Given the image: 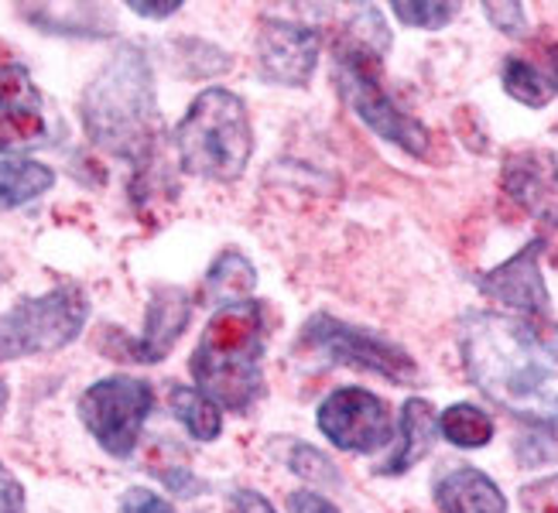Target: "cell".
Wrapping results in <instances>:
<instances>
[{
	"label": "cell",
	"instance_id": "18",
	"mask_svg": "<svg viewBox=\"0 0 558 513\" xmlns=\"http://www.w3.org/2000/svg\"><path fill=\"white\" fill-rule=\"evenodd\" d=\"M56 185V171L32 158H0V209L35 203Z\"/></svg>",
	"mask_w": 558,
	"mask_h": 513
},
{
	"label": "cell",
	"instance_id": "26",
	"mask_svg": "<svg viewBox=\"0 0 558 513\" xmlns=\"http://www.w3.org/2000/svg\"><path fill=\"white\" fill-rule=\"evenodd\" d=\"M120 510H124V513H175V506L168 503L165 497H158L151 490H141V486H134V490L124 493Z\"/></svg>",
	"mask_w": 558,
	"mask_h": 513
},
{
	"label": "cell",
	"instance_id": "27",
	"mask_svg": "<svg viewBox=\"0 0 558 513\" xmlns=\"http://www.w3.org/2000/svg\"><path fill=\"white\" fill-rule=\"evenodd\" d=\"M0 513H28V503H24V486L17 483V476L0 462Z\"/></svg>",
	"mask_w": 558,
	"mask_h": 513
},
{
	"label": "cell",
	"instance_id": "2",
	"mask_svg": "<svg viewBox=\"0 0 558 513\" xmlns=\"http://www.w3.org/2000/svg\"><path fill=\"white\" fill-rule=\"evenodd\" d=\"M80 117L96 148L128 158L137 168L151 161L161 137V117L155 72L137 45H120L96 72L80 100Z\"/></svg>",
	"mask_w": 558,
	"mask_h": 513
},
{
	"label": "cell",
	"instance_id": "29",
	"mask_svg": "<svg viewBox=\"0 0 558 513\" xmlns=\"http://www.w3.org/2000/svg\"><path fill=\"white\" fill-rule=\"evenodd\" d=\"M288 510H291V513H339L326 497L308 493V490L291 493V497H288Z\"/></svg>",
	"mask_w": 558,
	"mask_h": 513
},
{
	"label": "cell",
	"instance_id": "10",
	"mask_svg": "<svg viewBox=\"0 0 558 513\" xmlns=\"http://www.w3.org/2000/svg\"><path fill=\"white\" fill-rule=\"evenodd\" d=\"M319 65V35L305 24L268 17L257 32V72L275 86H305Z\"/></svg>",
	"mask_w": 558,
	"mask_h": 513
},
{
	"label": "cell",
	"instance_id": "22",
	"mask_svg": "<svg viewBox=\"0 0 558 513\" xmlns=\"http://www.w3.org/2000/svg\"><path fill=\"white\" fill-rule=\"evenodd\" d=\"M459 14L456 4H428V0H398L395 17L408 28H422V32H439Z\"/></svg>",
	"mask_w": 558,
	"mask_h": 513
},
{
	"label": "cell",
	"instance_id": "16",
	"mask_svg": "<svg viewBox=\"0 0 558 513\" xmlns=\"http://www.w3.org/2000/svg\"><path fill=\"white\" fill-rule=\"evenodd\" d=\"M439 414L435 407L422 398H408L404 407H401V435H398V445L395 452L380 462L384 476H401L408 469H415L418 462L432 452L435 438H439Z\"/></svg>",
	"mask_w": 558,
	"mask_h": 513
},
{
	"label": "cell",
	"instance_id": "28",
	"mask_svg": "<svg viewBox=\"0 0 558 513\" xmlns=\"http://www.w3.org/2000/svg\"><path fill=\"white\" fill-rule=\"evenodd\" d=\"M137 17H148V21H161V17H172L182 11V0H131L128 4Z\"/></svg>",
	"mask_w": 558,
	"mask_h": 513
},
{
	"label": "cell",
	"instance_id": "23",
	"mask_svg": "<svg viewBox=\"0 0 558 513\" xmlns=\"http://www.w3.org/2000/svg\"><path fill=\"white\" fill-rule=\"evenodd\" d=\"M288 466L295 476L308 479V483H336V466L312 445H295L288 455Z\"/></svg>",
	"mask_w": 558,
	"mask_h": 513
},
{
	"label": "cell",
	"instance_id": "6",
	"mask_svg": "<svg viewBox=\"0 0 558 513\" xmlns=\"http://www.w3.org/2000/svg\"><path fill=\"white\" fill-rule=\"evenodd\" d=\"M89 319V298L80 284H59L35 298H21L0 315V363L59 353L76 342Z\"/></svg>",
	"mask_w": 558,
	"mask_h": 513
},
{
	"label": "cell",
	"instance_id": "31",
	"mask_svg": "<svg viewBox=\"0 0 558 513\" xmlns=\"http://www.w3.org/2000/svg\"><path fill=\"white\" fill-rule=\"evenodd\" d=\"M8 401H11V394H8V383L0 380V418H4V411H8Z\"/></svg>",
	"mask_w": 558,
	"mask_h": 513
},
{
	"label": "cell",
	"instance_id": "3",
	"mask_svg": "<svg viewBox=\"0 0 558 513\" xmlns=\"http://www.w3.org/2000/svg\"><path fill=\"white\" fill-rule=\"evenodd\" d=\"M192 380L203 394L227 411L247 414L264 394V308L236 302L216 308L199 346L189 359Z\"/></svg>",
	"mask_w": 558,
	"mask_h": 513
},
{
	"label": "cell",
	"instance_id": "20",
	"mask_svg": "<svg viewBox=\"0 0 558 513\" xmlns=\"http://www.w3.org/2000/svg\"><path fill=\"white\" fill-rule=\"evenodd\" d=\"M500 80L507 96H514L518 103L531 107V110H542L551 103V96L558 93V80L555 72H545L542 65H535L531 59L511 56L500 69Z\"/></svg>",
	"mask_w": 558,
	"mask_h": 513
},
{
	"label": "cell",
	"instance_id": "12",
	"mask_svg": "<svg viewBox=\"0 0 558 513\" xmlns=\"http://www.w3.org/2000/svg\"><path fill=\"white\" fill-rule=\"evenodd\" d=\"M542 251H545V240H531L511 260H504L490 274H483L480 291L487 298H494L497 305L511 308V315L545 319L551 298L542 278Z\"/></svg>",
	"mask_w": 558,
	"mask_h": 513
},
{
	"label": "cell",
	"instance_id": "15",
	"mask_svg": "<svg viewBox=\"0 0 558 513\" xmlns=\"http://www.w3.org/2000/svg\"><path fill=\"white\" fill-rule=\"evenodd\" d=\"M442 513H507L500 486L476 466H449L432 486Z\"/></svg>",
	"mask_w": 558,
	"mask_h": 513
},
{
	"label": "cell",
	"instance_id": "7",
	"mask_svg": "<svg viewBox=\"0 0 558 513\" xmlns=\"http://www.w3.org/2000/svg\"><path fill=\"white\" fill-rule=\"evenodd\" d=\"M151 407H155L151 383L137 380V377H124V374L89 383L76 404L86 431L113 459L134 455V449L141 442V431L148 425Z\"/></svg>",
	"mask_w": 558,
	"mask_h": 513
},
{
	"label": "cell",
	"instance_id": "17",
	"mask_svg": "<svg viewBox=\"0 0 558 513\" xmlns=\"http://www.w3.org/2000/svg\"><path fill=\"white\" fill-rule=\"evenodd\" d=\"M254 288H257L254 264L240 251H223L203 278V302H209L216 308H227L236 302H247Z\"/></svg>",
	"mask_w": 558,
	"mask_h": 513
},
{
	"label": "cell",
	"instance_id": "30",
	"mask_svg": "<svg viewBox=\"0 0 558 513\" xmlns=\"http://www.w3.org/2000/svg\"><path fill=\"white\" fill-rule=\"evenodd\" d=\"M233 503H236V513H278L268 500H264L260 493H254V490H240L233 497Z\"/></svg>",
	"mask_w": 558,
	"mask_h": 513
},
{
	"label": "cell",
	"instance_id": "8",
	"mask_svg": "<svg viewBox=\"0 0 558 513\" xmlns=\"http://www.w3.org/2000/svg\"><path fill=\"white\" fill-rule=\"evenodd\" d=\"M302 346H308L315 356L326 363L353 366V370L377 374L391 383H411L418 380V366L408 350H401L395 339L380 332L360 329L350 322H339L332 315H315L302 329Z\"/></svg>",
	"mask_w": 558,
	"mask_h": 513
},
{
	"label": "cell",
	"instance_id": "21",
	"mask_svg": "<svg viewBox=\"0 0 558 513\" xmlns=\"http://www.w3.org/2000/svg\"><path fill=\"white\" fill-rule=\"evenodd\" d=\"M439 431L456 449H483L494 438V418L476 404H452L439 414Z\"/></svg>",
	"mask_w": 558,
	"mask_h": 513
},
{
	"label": "cell",
	"instance_id": "24",
	"mask_svg": "<svg viewBox=\"0 0 558 513\" xmlns=\"http://www.w3.org/2000/svg\"><path fill=\"white\" fill-rule=\"evenodd\" d=\"M521 506L527 513H558V473L527 483L521 490Z\"/></svg>",
	"mask_w": 558,
	"mask_h": 513
},
{
	"label": "cell",
	"instance_id": "11",
	"mask_svg": "<svg viewBox=\"0 0 558 513\" xmlns=\"http://www.w3.org/2000/svg\"><path fill=\"white\" fill-rule=\"evenodd\" d=\"M192 319V298L189 291L161 284L151 291V305H148V319H144V332L134 339L117 335V346H107L110 356L124 359V363H161L168 353L175 350V342L182 339L185 326Z\"/></svg>",
	"mask_w": 558,
	"mask_h": 513
},
{
	"label": "cell",
	"instance_id": "14",
	"mask_svg": "<svg viewBox=\"0 0 558 513\" xmlns=\"http://www.w3.org/2000/svg\"><path fill=\"white\" fill-rule=\"evenodd\" d=\"M504 192L542 223L558 227V155L555 151H514L504 158Z\"/></svg>",
	"mask_w": 558,
	"mask_h": 513
},
{
	"label": "cell",
	"instance_id": "5",
	"mask_svg": "<svg viewBox=\"0 0 558 513\" xmlns=\"http://www.w3.org/2000/svg\"><path fill=\"white\" fill-rule=\"evenodd\" d=\"M332 80L336 89L343 96V103L367 124L377 137H384L395 148L428 158L432 155V131L422 124L418 117L398 107V100L384 89L380 83V56L367 52L353 41H339L336 62H332Z\"/></svg>",
	"mask_w": 558,
	"mask_h": 513
},
{
	"label": "cell",
	"instance_id": "19",
	"mask_svg": "<svg viewBox=\"0 0 558 513\" xmlns=\"http://www.w3.org/2000/svg\"><path fill=\"white\" fill-rule=\"evenodd\" d=\"M168 407H172V414L185 425V431L196 438V442H216V438H220V431H223L220 404H213L199 387L172 383V390H168Z\"/></svg>",
	"mask_w": 558,
	"mask_h": 513
},
{
	"label": "cell",
	"instance_id": "1",
	"mask_svg": "<svg viewBox=\"0 0 558 513\" xmlns=\"http://www.w3.org/2000/svg\"><path fill=\"white\" fill-rule=\"evenodd\" d=\"M463 370L490 404L521 422L558 428V326L504 312L459 322Z\"/></svg>",
	"mask_w": 558,
	"mask_h": 513
},
{
	"label": "cell",
	"instance_id": "4",
	"mask_svg": "<svg viewBox=\"0 0 558 513\" xmlns=\"http://www.w3.org/2000/svg\"><path fill=\"white\" fill-rule=\"evenodd\" d=\"M175 155L189 175L236 182L254 155L247 107L223 86L203 89L175 127Z\"/></svg>",
	"mask_w": 558,
	"mask_h": 513
},
{
	"label": "cell",
	"instance_id": "25",
	"mask_svg": "<svg viewBox=\"0 0 558 513\" xmlns=\"http://www.w3.org/2000/svg\"><path fill=\"white\" fill-rule=\"evenodd\" d=\"M483 14H487V21L504 35L518 38V35L527 32V14H524L521 4H483Z\"/></svg>",
	"mask_w": 558,
	"mask_h": 513
},
{
	"label": "cell",
	"instance_id": "9",
	"mask_svg": "<svg viewBox=\"0 0 558 513\" xmlns=\"http://www.w3.org/2000/svg\"><path fill=\"white\" fill-rule=\"evenodd\" d=\"M315 425L343 452H377L395 438V422L387 404L363 387H339L319 404Z\"/></svg>",
	"mask_w": 558,
	"mask_h": 513
},
{
	"label": "cell",
	"instance_id": "13",
	"mask_svg": "<svg viewBox=\"0 0 558 513\" xmlns=\"http://www.w3.org/2000/svg\"><path fill=\"white\" fill-rule=\"evenodd\" d=\"M41 93L32 83L28 69L17 62L0 65V158H14L24 148H35L45 137Z\"/></svg>",
	"mask_w": 558,
	"mask_h": 513
},
{
	"label": "cell",
	"instance_id": "32",
	"mask_svg": "<svg viewBox=\"0 0 558 513\" xmlns=\"http://www.w3.org/2000/svg\"><path fill=\"white\" fill-rule=\"evenodd\" d=\"M555 80H558V62H555Z\"/></svg>",
	"mask_w": 558,
	"mask_h": 513
}]
</instances>
